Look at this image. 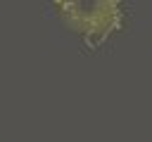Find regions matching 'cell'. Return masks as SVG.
Listing matches in <instances>:
<instances>
[{
	"label": "cell",
	"mask_w": 152,
	"mask_h": 142,
	"mask_svg": "<svg viewBox=\"0 0 152 142\" xmlns=\"http://www.w3.org/2000/svg\"><path fill=\"white\" fill-rule=\"evenodd\" d=\"M55 7L64 24L90 45L104 43L124 21V0H55Z\"/></svg>",
	"instance_id": "6da1fadb"
}]
</instances>
